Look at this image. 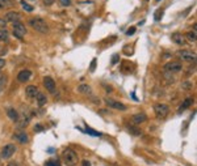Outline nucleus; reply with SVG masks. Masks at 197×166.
I'll use <instances>...</instances> for the list:
<instances>
[{"instance_id":"f257e3e1","label":"nucleus","mask_w":197,"mask_h":166,"mask_svg":"<svg viewBox=\"0 0 197 166\" xmlns=\"http://www.w3.org/2000/svg\"><path fill=\"white\" fill-rule=\"evenodd\" d=\"M29 25L33 27L35 31H38V33H42V34L49 33V26H47V24L45 22V20H42L39 17L29 18Z\"/></svg>"},{"instance_id":"f03ea898","label":"nucleus","mask_w":197,"mask_h":166,"mask_svg":"<svg viewBox=\"0 0 197 166\" xmlns=\"http://www.w3.org/2000/svg\"><path fill=\"white\" fill-rule=\"evenodd\" d=\"M62 158L67 166H76L78 161H79V157L76 155V152L72 151L71 148H66L65 151L62 152Z\"/></svg>"},{"instance_id":"7ed1b4c3","label":"nucleus","mask_w":197,"mask_h":166,"mask_svg":"<svg viewBox=\"0 0 197 166\" xmlns=\"http://www.w3.org/2000/svg\"><path fill=\"white\" fill-rule=\"evenodd\" d=\"M177 55H179V58H180L183 62H187V63H193V62H196V53H195V51L183 50V51H179V53H177Z\"/></svg>"},{"instance_id":"20e7f679","label":"nucleus","mask_w":197,"mask_h":166,"mask_svg":"<svg viewBox=\"0 0 197 166\" xmlns=\"http://www.w3.org/2000/svg\"><path fill=\"white\" fill-rule=\"evenodd\" d=\"M16 149H17V148H16L15 144H7V145H4V148L2 149V153H0V157H2L3 160L11 158V157L15 155Z\"/></svg>"},{"instance_id":"39448f33","label":"nucleus","mask_w":197,"mask_h":166,"mask_svg":"<svg viewBox=\"0 0 197 166\" xmlns=\"http://www.w3.org/2000/svg\"><path fill=\"white\" fill-rule=\"evenodd\" d=\"M104 102H105V105L106 106H109V107H112L114 110H120V111H125L126 109V105H124L122 102H118L116 100H112V98H104Z\"/></svg>"},{"instance_id":"423d86ee","label":"nucleus","mask_w":197,"mask_h":166,"mask_svg":"<svg viewBox=\"0 0 197 166\" xmlns=\"http://www.w3.org/2000/svg\"><path fill=\"white\" fill-rule=\"evenodd\" d=\"M164 69L169 73H179L183 69V65L179 62H168L167 64H164Z\"/></svg>"},{"instance_id":"0eeeda50","label":"nucleus","mask_w":197,"mask_h":166,"mask_svg":"<svg viewBox=\"0 0 197 166\" xmlns=\"http://www.w3.org/2000/svg\"><path fill=\"white\" fill-rule=\"evenodd\" d=\"M154 111H155L158 118H165L169 113V109H168V106L164 104H156L154 106Z\"/></svg>"},{"instance_id":"6e6552de","label":"nucleus","mask_w":197,"mask_h":166,"mask_svg":"<svg viewBox=\"0 0 197 166\" xmlns=\"http://www.w3.org/2000/svg\"><path fill=\"white\" fill-rule=\"evenodd\" d=\"M26 34V27L21 22H15L13 24V35L18 39H22L24 35Z\"/></svg>"},{"instance_id":"1a4fd4ad","label":"nucleus","mask_w":197,"mask_h":166,"mask_svg":"<svg viewBox=\"0 0 197 166\" xmlns=\"http://www.w3.org/2000/svg\"><path fill=\"white\" fill-rule=\"evenodd\" d=\"M20 20H21V14H20L18 12H16V11H11L4 16V21L5 22L15 24V22H20Z\"/></svg>"},{"instance_id":"9d476101","label":"nucleus","mask_w":197,"mask_h":166,"mask_svg":"<svg viewBox=\"0 0 197 166\" xmlns=\"http://www.w3.org/2000/svg\"><path fill=\"white\" fill-rule=\"evenodd\" d=\"M43 85H45V88H46V90L49 93L55 94V81L50 76H45V77H43Z\"/></svg>"},{"instance_id":"9b49d317","label":"nucleus","mask_w":197,"mask_h":166,"mask_svg":"<svg viewBox=\"0 0 197 166\" xmlns=\"http://www.w3.org/2000/svg\"><path fill=\"white\" fill-rule=\"evenodd\" d=\"M32 77V71L30 69H21L17 73V80L20 82H26Z\"/></svg>"},{"instance_id":"f8f14e48","label":"nucleus","mask_w":197,"mask_h":166,"mask_svg":"<svg viewBox=\"0 0 197 166\" xmlns=\"http://www.w3.org/2000/svg\"><path fill=\"white\" fill-rule=\"evenodd\" d=\"M171 39L176 43V45H180V46H184L185 43H187V39H185V37L181 33H172Z\"/></svg>"},{"instance_id":"ddd939ff","label":"nucleus","mask_w":197,"mask_h":166,"mask_svg":"<svg viewBox=\"0 0 197 166\" xmlns=\"http://www.w3.org/2000/svg\"><path fill=\"white\" fill-rule=\"evenodd\" d=\"M39 90H38V88L35 85H29V86H26V89H25V93H26L28 98H35Z\"/></svg>"},{"instance_id":"4468645a","label":"nucleus","mask_w":197,"mask_h":166,"mask_svg":"<svg viewBox=\"0 0 197 166\" xmlns=\"http://www.w3.org/2000/svg\"><path fill=\"white\" fill-rule=\"evenodd\" d=\"M132 119L135 124H141V123H143V122L147 120V115H146L145 113H138V114H134Z\"/></svg>"},{"instance_id":"2eb2a0df","label":"nucleus","mask_w":197,"mask_h":166,"mask_svg":"<svg viewBox=\"0 0 197 166\" xmlns=\"http://www.w3.org/2000/svg\"><path fill=\"white\" fill-rule=\"evenodd\" d=\"M78 92L80 94H87V96H91L92 94V88L88 84H80L78 86Z\"/></svg>"},{"instance_id":"dca6fc26","label":"nucleus","mask_w":197,"mask_h":166,"mask_svg":"<svg viewBox=\"0 0 197 166\" xmlns=\"http://www.w3.org/2000/svg\"><path fill=\"white\" fill-rule=\"evenodd\" d=\"M7 115H8V118H9V119H11L12 122H17V120H18V118H20L18 113H17V110H15L13 107L7 109Z\"/></svg>"},{"instance_id":"f3484780","label":"nucleus","mask_w":197,"mask_h":166,"mask_svg":"<svg viewBox=\"0 0 197 166\" xmlns=\"http://www.w3.org/2000/svg\"><path fill=\"white\" fill-rule=\"evenodd\" d=\"M15 137L17 139V141L20 144H26L28 141H29V137H28V133L26 132H18L16 133Z\"/></svg>"},{"instance_id":"a211bd4d","label":"nucleus","mask_w":197,"mask_h":166,"mask_svg":"<svg viewBox=\"0 0 197 166\" xmlns=\"http://www.w3.org/2000/svg\"><path fill=\"white\" fill-rule=\"evenodd\" d=\"M35 101H37V105L38 106H45L46 102H47V98H46V96L43 93L38 92V94L35 96Z\"/></svg>"},{"instance_id":"6ab92c4d","label":"nucleus","mask_w":197,"mask_h":166,"mask_svg":"<svg viewBox=\"0 0 197 166\" xmlns=\"http://www.w3.org/2000/svg\"><path fill=\"white\" fill-rule=\"evenodd\" d=\"M8 39H9V33H8V30L5 27H2L0 29V41L8 42Z\"/></svg>"},{"instance_id":"aec40b11","label":"nucleus","mask_w":197,"mask_h":166,"mask_svg":"<svg viewBox=\"0 0 197 166\" xmlns=\"http://www.w3.org/2000/svg\"><path fill=\"white\" fill-rule=\"evenodd\" d=\"M184 37L187 38L189 42H193V43H195V42L197 41V34H196V30H191V31H188L187 35H184Z\"/></svg>"},{"instance_id":"412c9836","label":"nucleus","mask_w":197,"mask_h":166,"mask_svg":"<svg viewBox=\"0 0 197 166\" xmlns=\"http://www.w3.org/2000/svg\"><path fill=\"white\" fill-rule=\"evenodd\" d=\"M192 104H193V98H191V97H189V98H187V100H185V101L183 102V105H181V107L179 109V111L181 113V111H183V110L188 109V107H189V106H191Z\"/></svg>"},{"instance_id":"4be33fe9","label":"nucleus","mask_w":197,"mask_h":166,"mask_svg":"<svg viewBox=\"0 0 197 166\" xmlns=\"http://www.w3.org/2000/svg\"><path fill=\"white\" fill-rule=\"evenodd\" d=\"M128 129H129V132L132 133V135H134V136H141V135H142V131H141V129H139V128H135L134 126H129Z\"/></svg>"},{"instance_id":"5701e85b","label":"nucleus","mask_w":197,"mask_h":166,"mask_svg":"<svg viewBox=\"0 0 197 166\" xmlns=\"http://www.w3.org/2000/svg\"><path fill=\"white\" fill-rule=\"evenodd\" d=\"M85 132L88 133V135H91V136H96V137H100V136L102 135L101 132H98V131H95V129L89 128V127H87V126H85Z\"/></svg>"},{"instance_id":"b1692460","label":"nucleus","mask_w":197,"mask_h":166,"mask_svg":"<svg viewBox=\"0 0 197 166\" xmlns=\"http://www.w3.org/2000/svg\"><path fill=\"white\" fill-rule=\"evenodd\" d=\"M20 4H21V7H22L26 12H29V13H30L32 11H33V7H32L30 4H28V3L25 2V0H21V2H20Z\"/></svg>"},{"instance_id":"393cba45","label":"nucleus","mask_w":197,"mask_h":166,"mask_svg":"<svg viewBox=\"0 0 197 166\" xmlns=\"http://www.w3.org/2000/svg\"><path fill=\"white\" fill-rule=\"evenodd\" d=\"M5 84H7V76H0V93L4 90V88H5Z\"/></svg>"},{"instance_id":"a878e982","label":"nucleus","mask_w":197,"mask_h":166,"mask_svg":"<svg viewBox=\"0 0 197 166\" xmlns=\"http://www.w3.org/2000/svg\"><path fill=\"white\" fill-rule=\"evenodd\" d=\"M118 62H120V55H118V54L112 55V59H110V64L114 65V64H117Z\"/></svg>"},{"instance_id":"bb28decb","label":"nucleus","mask_w":197,"mask_h":166,"mask_svg":"<svg viewBox=\"0 0 197 166\" xmlns=\"http://www.w3.org/2000/svg\"><path fill=\"white\" fill-rule=\"evenodd\" d=\"M11 4H12V0H0V9L11 5Z\"/></svg>"},{"instance_id":"cd10ccee","label":"nucleus","mask_w":197,"mask_h":166,"mask_svg":"<svg viewBox=\"0 0 197 166\" xmlns=\"http://www.w3.org/2000/svg\"><path fill=\"white\" fill-rule=\"evenodd\" d=\"M58 3H59V5L63 7V8L71 5V0H58Z\"/></svg>"},{"instance_id":"c85d7f7f","label":"nucleus","mask_w":197,"mask_h":166,"mask_svg":"<svg viewBox=\"0 0 197 166\" xmlns=\"http://www.w3.org/2000/svg\"><path fill=\"white\" fill-rule=\"evenodd\" d=\"M162 16H163V9H159V11H156V13H155V21H159V20L162 18Z\"/></svg>"},{"instance_id":"c756f323","label":"nucleus","mask_w":197,"mask_h":166,"mask_svg":"<svg viewBox=\"0 0 197 166\" xmlns=\"http://www.w3.org/2000/svg\"><path fill=\"white\" fill-rule=\"evenodd\" d=\"M43 129H45V127H43V126H42L41 123H38V124H35V126H34V131H35V132L43 131Z\"/></svg>"},{"instance_id":"7c9ffc66","label":"nucleus","mask_w":197,"mask_h":166,"mask_svg":"<svg viewBox=\"0 0 197 166\" xmlns=\"http://www.w3.org/2000/svg\"><path fill=\"white\" fill-rule=\"evenodd\" d=\"M45 166H59V164L57 162V161H54V160H49L45 164Z\"/></svg>"},{"instance_id":"2f4dec72","label":"nucleus","mask_w":197,"mask_h":166,"mask_svg":"<svg viewBox=\"0 0 197 166\" xmlns=\"http://www.w3.org/2000/svg\"><path fill=\"white\" fill-rule=\"evenodd\" d=\"M96 63H97V59H93L92 63H91V67H89V71H91V72H93L95 68H96Z\"/></svg>"},{"instance_id":"473e14b6","label":"nucleus","mask_w":197,"mask_h":166,"mask_svg":"<svg viewBox=\"0 0 197 166\" xmlns=\"http://www.w3.org/2000/svg\"><path fill=\"white\" fill-rule=\"evenodd\" d=\"M134 33H135V26H132L128 29V31H126V35H133Z\"/></svg>"},{"instance_id":"72a5a7b5","label":"nucleus","mask_w":197,"mask_h":166,"mask_svg":"<svg viewBox=\"0 0 197 166\" xmlns=\"http://www.w3.org/2000/svg\"><path fill=\"white\" fill-rule=\"evenodd\" d=\"M4 67H5V59L0 58V69H3Z\"/></svg>"},{"instance_id":"f704fd0d","label":"nucleus","mask_w":197,"mask_h":166,"mask_svg":"<svg viewBox=\"0 0 197 166\" xmlns=\"http://www.w3.org/2000/svg\"><path fill=\"white\" fill-rule=\"evenodd\" d=\"M55 0H43V5H51Z\"/></svg>"},{"instance_id":"c9c22d12","label":"nucleus","mask_w":197,"mask_h":166,"mask_svg":"<svg viewBox=\"0 0 197 166\" xmlns=\"http://www.w3.org/2000/svg\"><path fill=\"white\" fill-rule=\"evenodd\" d=\"M5 21H4L3 18H0V29H2V27H5Z\"/></svg>"},{"instance_id":"e433bc0d","label":"nucleus","mask_w":197,"mask_h":166,"mask_svg":"<svg viewBox=\"0 0 197 166\" xmlns=\"http://www.w3.org/2000/svg\"><path fill=\"white\" fill-rule=\"evenodd\" d=\"M82 165H83V166H91V162H89V161H87V160H83Z\"/></svg>"},{"instance_id":"4c0bfd02","label":"nucleus","mask_w":197,"mask_h":166,"mask_svg":"<svg viewBox=\"0 0 197 166\" xmlns=\"http://www.w3.org/2000/svg\"><path fill=\"white\" fill-rule=\"evenodd\" d=\"M7 166H20L18 164H16V162H11V164H8Z\"/></svg>"},{"instance_id":"58836bf2","label":"nucleus","mask_w":197,"mask_h":166,"mask_svg":"<svg viewBox=\"0 0 197 166\" xmlns=\"http://www.w3.org/2000/svg\"><path fill=\"white\" fill-rule=\"evenodd\" d=\"M188 82H189V81H188ZM191 86H192L191 82H189V84H184V88H191Z\"/></svg>"},{"instance_id":"ea45409f","label":"nucleus","mask_w":197,"mask_h":166,"mask_svg":"<svg viewBox=\"0 0 197 166\" xmlns=\"http://www.w3.org/2000/svg\"><path fill=\"white\" fill-rule=\"evenodd\" d=\"M156 2H160V0H156Z\"/></svg>"},{"instance_id":"a19ab883","label":"nucleus","mask_w":197,"mask_h":166,"mask_svg":"<svg viewBox=\"0 0 197 166\" xmlns=\"http://www.w3.org/2000/svg\"><path fill=\"white\" fill-rule=\"evenodd\" d=\"M146 2H149V0H146Z\"/></svg>"},{"instance_id":"79ce46f5","label":"nucleus","mask_w":197,"mask_h":166,"mask_svg":"<svg viewBox=\"0 0 197 166\" xmlns=\"http://www.w3.org/2000/svg\"><path fill=\"white\" fill-rule=\"evenodd\" d=\"M34 2H35V0H34Z\"/></svg>"}]
</instances>
